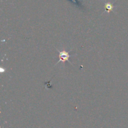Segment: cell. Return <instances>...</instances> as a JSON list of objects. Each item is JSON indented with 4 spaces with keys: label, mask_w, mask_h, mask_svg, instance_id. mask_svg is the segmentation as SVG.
Returning <instances> with one entry per match:
<instances>
[{
    "label": "cell",
    "mask_w": 128,
    "mask_h": 128,
    "mask_svg": "<svg viewBox=\"0 0 128 128\" xmlns=\"http://www.w3.org/2000/svg\"><path fill=\"white\" fill-rule=\"evenodd\" d=\"M58 51H59L60 53V55H59V56H60V60L58 61V63H59L60 61H68L69 62L71 63L70 60V58L71 57V55L69 54L68 52L66 51H60L58 50Z\"/></svg>",
    "instance_id": "1"
},
{
    "label": "cell",
    "mask_w": 128,
    "mask_h": 128,
    "mask_svg": "<svg viewBox=\"0 0 128 128\" xmlns=\"http://www.w3.org/2000/svg\"><path fill=\"white\" fill-rule=\"evenodd\" d=\"M106 8L107 9L108 11H111V10H112V6L111 5V4L108 3L106 5Z\"/></svg>",
    "instance_id": "2"
}]
</instances>
